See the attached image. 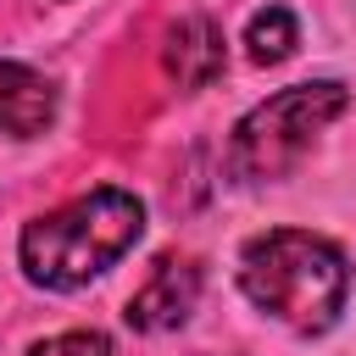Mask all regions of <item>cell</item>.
<instances>
[{
    "label": "cell",
    "instance_id": "cell-1",
    "mask_svg": "<svg viewBox=\"0 0 356 356\" xmlns=\"http://www.w3.org/2000/svg\"><path fill=\"white\" fill-rule=\"evenodd\" d=\"M239 284L245 295L278 317L295 334H323L339 323L345 295H350V267L339 256V245H328L323 234L306 228H273L256 234L239 250Z\"/></svg>",
    "mask_w": 356,
    "mask_h": 356
},
{
    "label": "cell",
    "instance_id": "cell-3",
    "mask_svg": "<svg viewBox=\"0 0 356 356\" xmlns=\"http://www.w3.org/2000/svg\"><path fill=\"white\" fill-rule=\"evenodd\" d=\"M345 106H350V89L334 83V78H312V83L278 89V95L261 100L250 117H239L234 145H228V172H234L239 184L284 178V172L312 150V139H317Z\"/></svg>",
    "mask_w": 356,
    "mask_h": 356
},
{
    "label": "cell",
    "instance_id": "cell-6",
    "mask_svg": "<svg viewBox=\"0 0 356 356\" xmlns=\"http://www.w3.org/2000/svg\"><path fill=\"white\" fill-rule=\"evenodd\" d=\"M167 72L178 78V89H206L217 72H222V28L211 17H184L172 33H167V50H161Z\"/></svg>",
    "mask_w": 356,
    "mask_h": 356
},
{
    "label": "cell",
    "instance_id": "cell-4",
    "mask_svg": "<svg viewBox=\"0 0 356 356\" xmlns=\"http://www.w3.org/2000/svg\"><path fill=\"white\" fill-rule=\"evenodd\" d=\"M195 300H200V267L189 256H161L150 267V278L134 289L122 317L134 328H145V334H161V328H178L195 312Z\"/></svg>",
    "mask_w": 356,
    "mask_h": 356
},
{
    "label": "cell",
    "instance_id": "cell-5",
    "mask_svg": "<svg viewBox=\"0 0 356 356\" xmlns=\"http://www.w3.org/2000/svg\"><path fill=\"white\" fill-rule=\"evenodd\" d=\"M56 117V89L44 72L22 67V61H0V134H44Z\"/></svg>",
    "mask_w": 356,
    "mask_h": 356
},
{
    "label": "cell",
    "instance_id": "cell-7",
    "mask_svg": "<svg viewBox=\"0 0 356 356\" xmlns=\"http://www.w3.org/2000/svg\"><path fill=\"white\" fill-rule=\"evenodd\" d=\"M295 39H300V28H295V17H289L284 6L256 11V17H250V28H245V50H250V61H261V67L284 61V56L295 50Z\"/></svg>",
    "mask_w": 356,
    "mask_h": 356
},
{
    "label": "cell",
    "instance_id": "cell-8",
    "mask_svg": "<svg viewBox=\"0 0 356 356\" xmlns=\"http://www.w3.org/2000/svg\"><path fill=\"white\" fill-rule=\"evenodd\" d=\"M28 356H111V339L100 328H72V334H56V339L33 345Z\"/></svg>",
    "mask_w": 356,
    "mask_h": 356
},
{
    "label": "cell",
    "instance_id": "cell-2",
    "mask_svg": "<svg viewBox=\"0 0 356 356\" xmlns=\"http://www.w3.org/2000/svg\"><path fill=\"white\" fill-rule=\"evenodd\" d=\"M145 234V206L128 189H89L22 228V273L44 289H83Z\"/></svg>",
    "mask_w": 356,
    "mask_h": 356
}]
</instances>
